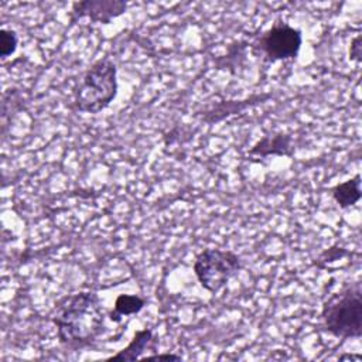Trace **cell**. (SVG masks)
<instances>
[{
  "instance_id": "cell-11",
  "label": "cell",
  "mask_w": 362,
  "mask_h": 362,
  "mask_svg": "<svg viewBox=\"0 0 362 362\" xmlns=\"http://www.w3.org/2000/svg\"><path fill=\"white\" fill-rule=\"evenodd\" d=\"M18 45V35L14 30L1 28L0 31V55L1 58H7L13 55Z\"/></svg>"
},
{
  "instance_id": "cell-13",
  "label": "cell",
  "mask_w": 362,
  "mask_h": 362,
  "mask_svg": "<svg viewBox=\"0 0 362 362\" xmlns=\"http://www.w3.org/2000/svg\"><path fill=\"white\" fill-rule=\"evenodd\" d=\"M345 255V250L341 249V247H329L328 250H325L321 256H320V260H328V262H332L341 256Z\"/></svg>"
},
{
  "instance_id": "cell-3",
  "label": "cell",
  "mask_w": 362,
  "mask_h": 362,
  "mask_svg": "<svg viewBox=\"0 0 362 362\" xmlns=\"http://www.w3.org/2000/svg\"><path fill=\"white\" fill-rule=\"evenodd\" d=\"M117 95V68L109 58L95 61L83 74L75 90V107L96 115L106 109Z\"/></svg>"
},
{
  "instance_id": "cell-1",
  "label": "cell",
  "mask_w": 362,
  "mask_h": 362,
  "mask_svg": "<svg viewBox=\"0 0 362 362\" xmlns=\"http://www.w3.org/2000/svg\"><path fill=\"white\" fill-rule=\"evenodd\" d=\"M49 317L61 344L85 346L102 334L106 310L96 293L78 291L59 298Z\"/></svg>"
},
{
  "instance_id": "cell-6",
  "label": "cell",
  "mask_w": 362,
  "mask_h": 362,
  "mask_svg": "<svg viewBox=\"0 0 362 362\" xmlns=\"http://www.w3.org/2000/svg\"><path fill=\"white\" fill-rule=\"evenodd\" d=\"M127 4L124 1L117 0H86V1H78L74 3L71 17L72 21H76L78 18L88 17L95 23H103L107 24L113 18L119 17L124 13Z\"/></svg>"
},
{
  "instance_id": "cell-4",
  "label": "cell",
  "mask_w": 362,
  "mask_h": 362,
  "mask_svg": "<svg viewBox=\"0 0 362 362\" xmlns=\"http://www.w3.org/2000/svg\"><path fill=\"white\" fill-rule=\"evenodd\" d=\"M243 267L239 255L232 250L206 247L194 260L192 270L198 283L209 293L215 294Z\"/></svg>"
},
{
  "instance_id": "cell-9",
  "label": "cell",
  "mask_w": 362,
  "mask_h": 362,
  "mask_svg": "<svg viewBox=\"0 0 362 362\" xmlns=\"http://www.w3.org/2000/svg\"><path fill=\"white\" fill-rule=\"evenodd\" d=\"M331 195L341 209H346L355 205L362 197L361 175L355 174L354 178H349L344 182H338L331 188Z\"/></svg>"
},
{
  "instance_id": "cell-10",
  "label": "cell",
  "mask_w": 362,
  "mask_h": 362,
  "mask_svg": "<svg viewBox=\"0 0 362 362\" xmlns=\"http://www.w3.org/2000/svg\"><path fill=\"white\" fill-rule=\"evenodd\" d=\"M146 301L136 294H120L115 300L113 310L109 313V318L115 322H119L122 317L137 314L143 310Z\"/></svg>"
},
{
  "instance_id": "cell-5",
  "label": "cell",
  "mask_w": 362,
  "mask_h": 362,
  "mask_svg": "<svg viewBox=\"0 0 362 362\" xmlns=\"http://www.w3.org/2000/svg\"><path fill=\"white\" fill-rule=\"evenodd\" d=\"M301 44V30L286 23L273 24L260 34L256 42L260 52L272 62L294 59L300 52Z\"/></svg>"
},
{
  "instance_id": "cell-7",
  "label": "cell",
  "mask_w": 362,
  "mask_h": 362,
  "mask_svg": "<svg viewBox=\"0 0 362 362\" xmlns=\"http://www.w3.org/2000/svg\"><path fill=\"white\" fill-rule=\"evenodd\" d=\"M294 153L293 137L287 133H272L257 140L249 150L252 157H270V156H286L290 157Z\"/></svg>"
},
{
  "instance_id": "cell-2",
  "label": "cell",
  "mask_w": 362,
  "mask_h": 362,
  "mask_svg": "<svg viewBox=\"0 0 362 362\" xmlns=\"http://www.w3.org/2000/svg\"><path fill=\"white\" fill-rule=\"evenodd\" d=\"M324 328L328 334L341 338L362 335V290L361 284H351L328 297L321 310Z\"/></svg>"
},
{
  "instance_id": "cell-8",
  "label": "cell",
  "mask_w": 362,
  "mask_h": 362,
  "mask_svg": "<svg viewBox=\"0 0 362 362\" xmlns=\"http://www.w3.org/2000/svg\"><path fill=\"white\" fill-rule=\"evenodd\" d=\"M154 341L153 331L150 328L139 329L134 332L132 341L122 351L110 356L109 359H120V361H136L143 358V354L151 346Z\"/></svg>"
},
{
  "instance_id": "cell-14",
  "label": "cell",
  "mask_w": 362,
  "mask_h": 362,
  "mask_svg": "<svg viewBox=\"0 0 362 362\" xmlns=\"http://www.w3.org/2000/svg\"><path fill=\"white\" fill-rule=\"evenodd\" d=\"M143 359H157V361H181L180 355L175 354H156V355H147L143 356Z\"/></svg>"
},
{
  "instance_id": "cell-12",
  "label": "cell",
  "mask_w": 362,
  "mask_h": 362,
  "mask_svg": "<svg viewBox=\"0 0 362 362\" xmlns=\"http://www.w3.org/2000/svg\"><path fill=\"white\" fill-rule=\"evenodd\" d=\"M361 41H362V35L358 34L349 44V59L351 61H355V62H359L361 61V57H362V45H361Z\"/></svg>"
}]
</instances>
